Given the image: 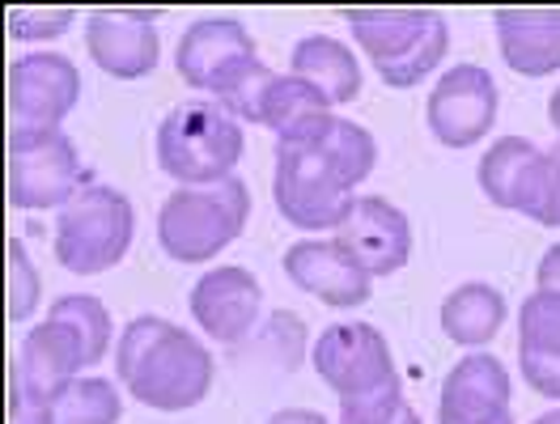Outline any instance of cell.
<instances>
[{
    "mask_svg": "<svg viewBox=\"0 0 560 424\" xmlns=\"http://www.w3.org/2000/svg\"><path fill=\"white\" fill-rule=\"evenodd\" d=\"M115 374H119L124 390L144 408H153V412H187L209 394L212 356L178 322L158 315H140L119 335Z\"/></svg>",
    "mask_w": 560,
    "mask_h": 424,
    "instance_id": "obj_1",
    "label": "cell"
},
{
    "mask_svg": "<svg viewBox=\"0 0 560 424\" xmlns=\"http://www.w3.org/2000/svg\"><path fill=\"white\" fill-rule=\"evenodd\" d=\"M345 17L390 90L420 85L451 47V26L433 9H345Z\"/></svg>",
    "mask_w": 560,
    "mask_h": 424,
    "instance_id": "obj_2",
    "label": "cell"
},
{
    "mask_svg": "<svg viewBox=\"0 0 560 424\" xmlns=\"http://www.w3.org/2000/svg\"><path fill=\"white\" fill-rule=\"evenodd\" d=\"M243 149V123L217 103H183L158 123V166L178 187H212L234 178Z\"/></svg>",
    "mask_w": 560,
    "mask_h": 424,
    "instance_id": "obj_3",
    "label": "cell"
},
{
    "mask_svg": "<svg viewBox=\"0 0 560 424\" xmlns=\"http://www.w3.org/2000/svg\"><path fill=\"white\" fill-rule=\"evenodd\" d=\"M250 191L243 178L212 187H175L158 212V243L178 263H205L230 247L246 225Z\"/></svg>",
    "mask_w": 560,
    "mask_h": 424,
    "instance_id": "obj_4",
    "label": "cell"
},
{
    "mask_svg": "<svg viewBox=\"0 0 560 424\" xmlns=\"http://www.w3.org/2000/svg\"><path fill=\"white\" fill-rule=\"evenodd\" d=\"M132 200L106 182H81L56 221V263L72 276L110 272L132 247Z\"/></svg>",
    "mask_w": 560,
    "mask_h": 424,
    "instance_id": "obj_5",
    "label": "cell"
},
{
    "mask_svg": "<svg viewBox=\"0 0 560 424\" xmlns=\"http://www.w3.org/2000/svg\"><path fill=\"white\" fill-rule=\"evenodd\" d=\"M272 200L298 229H340L357 204V187L340 175L318 144H277Z\"/></svg>",
    "mask_w": 560,
    "mask_h": 424,
    "instance_id": "obj_6",
    "label": "cell"
},
{
    "mask_svg": "<svg viewBox=\"0 0 560 424\" xmlns=\"http://www.w3.org/2000/svg\"><path fill=\"white\" fill-rule=\"evenodd\" d=\"M9 204L22 212L65 209L81 187V157L77 144L60 128H13L9 132Z\"/></svg>",
    "mask_w": 560,
    "mask_h": 424,
    "instance_id": "obj_7",
    "label": "cell"
},
{
    "mask_svg": "<svg viewBox=\"0 0 560 424\" xmlns=\"http://www.w3.org/2000/svg\"><path fill=\"white\" fill-rule=\"evenodd\" d=\"M264 60L255 56V38L238 17H200L191 22L175 51V69L187 85L230 98Z\"/></svg>",
    "mask_w": 560,
    "mask_h": 424,
    "instance_id": "obj_8",
    "label": "cell"
},
{
    "mask_svg": "<svg viewBox=\"0 0 560 424\" xmlns=\"http://www.w3.org/2000/svg\"><path fill=\"white\" fill-rule=\"evenodd\" d=\"M315 374L336 390L340 399H361L370 390L399 387L395 356L378 327L370 322H336L327 327L311 349Z\"/></svg>",
    "mask_w": 560,
    "mask_h": 424,
    "instance_id": "obj_9",
    "label": "cell"
},
{
    "mask_svg": "<svg viewBox=\"0 0 560 424\" xmlns=\"http://www.w3.org/2000/svg\"><path fill=\"white\" fill-rule=\"evenodd\" d=\"M497 106H501V94H497L492 72L480 64H458L429 90L424 119H429V132L438 137V144L471 149L492 132Z\"/></svg>",
    "mask_w": 560,
    "mask_h": 424,
    "instance_id": "obj_10",
    "label": "cell"
},
{
    "mask_svg": "<svg viewBox=\"0 0 560 424\" xmlns=\"http://www.w3.org/2000/svg\"><path fill=\"white\" fill-rule=\"evenodd\" d=\"M81 98V72L60 51H31L9 69L13 128H60Z\"/></svg>",
    "mask_w": 560,
    "mask_h": 424,
    "instance_id": "obj_11",
    "label": "cell"
},
{
    "mask_svg": "<svg viewBox=\"0 0 560 424\" xmlns=\"http://www.w3.org/2000/svg\"><path fill=\"white\" fill-rule=\"evenodd\" d=\"M331 243L374 281V276H390V272H399L408 263L412 225L383 196H357V204H352V212L345 216V225L336 229Z\"/></svg>",
    "mask_w": 560,
    "mask_h": 424,
    "instance_id": "obj_12",
    "label": "cell"
},
{
    "mask_svg": "<svg viewBox=\"0 0 560 424\" xmlns=\"http://www.w3.org/2000/svg\"><path fill=\"white\" fill-rule=\"evenodd\" d=\"M153 9H94L85 17V47L90 60L119 81H140L158 69L162 43L153 26Z\"/></svg>",
    "mask_w": 560,
    "mask_h": 424,
    "instance_id": "obj_13",
    "label": "cell"
},
{
    "mask_svg": "<svg viewBox=\"0 0 560 424\" xmlns=\"http://www.w3.org/2000/svg\"><path fill=\"white\" fill-rule=\"evenodd\" d=\"M438 424H514L505 365L492 353L463 356L442 382Z\"/></svg>",
    "mask_w": 560,
    "mask_h": 424,
    "instance_id": "obj_14",
    "label": "cell"
},
{
    "mask_svg": "<svg viewBox=\"0 0 560 424\" xmlns=\"http://www.w3.org/2000/svg\"><path fill=\"white\" fill-rule=\"evenodd\" d=\"M264 288L246 268H212L191 288V318L217 344H243L259 322Z\"/></svg>",
    "mask_w": 560,
    "mask_h": 424,
    "instance_id": "obj_15",
    "label": "cell"
},
{
    "mask_svg": "<svg viewBox=\"0 0 560 424\" xmlns=\"http://www.w3.org/2000/svg\"><path fill=\"white\" fill-rule=\"evenodd\" d=\"M85 365H90V353H85L81 335L72 331L69 322L47 315V322H38V327L26 331L22 353L13 361V374L35 390L38 399L56 403L60 390L69 387V382H77V374H81Z\"/></svg>",
    "mask_w": 560,
    "mask_h": 424,
    "instance_id": "obj_16",
    "label": "cell"
},
{
    "mask_svg": "<svg viewBox=\"0 0 560 424\" xmlns=\"http://www.w3.org/2000/svg\"><path fill=\"white\" fill-rule=\"evenodd\" d=\"M544 166H548V149L523 141V137H501L480 157V191L489 196L497 209L523 212L526 221L535 216L539 191H544Z\"/></svg>",
    "mask_w": 560,
    "mask_h": 424,
    "instance_id": "obj_17",
    "label": "cell"
},
{
    "mask_svg": "<svg viewBox=\"0 0 560 424\" xmlns=\"http://www.w3.org/2000/svg\"><path fill=\"white\" fill-rule=\"evenodd\" d=\"M284 276L336 310L370 302V276L336 243H293L284 250Z\"/></svg>",
    "mask_w": 560,
    "mask_h": 424,
    "instance_id": "obj_18",
    "label": "cell"
},
{
    "mask_svg": "<svg viewBox=\"0 0 560 424\" xmlns=\"http://www.w3.org/2000/svg\"><path fill=\"white\" fill-rule=\"evenodd\" d=\"M497 43L505 64L523 76L560 72V9H497Z\"/></svg>",
    "mask_w": 560,
    "mask_h": 424,
    "instance_id": "obj_19",
    "label": "cell"
},
{
    "mask_svg": "<svg viewBox=\"0 0 560 424\" xmlns=\"http://www.w3.org/2000/svg\"><path fill=\"white\" fill-rule=\"evenodd\" d=\"M331 103L318 94L311 81L302 76H280L268 85L264 106H259V123L277 132V144H315L331 128Z\"/></svg>",
    "mask_w": 560,
    "mask_h": 424,
    "instance_id": "obj_20",
    "label": "cell"
},
{
    "mask_svg": "<svg viewBox=\"0 0 560 424\" xmlns=\"http://www.w3.org/2000/svg\"><path fill=\"white\" fill-rule=\"evenodd\" d=\"M293 76L311 81L331 106H349L361 94V64L340 38L306 35L293 47Z\"/></svg>",
    "mask_w": 560,
    "mask_h": 424,
    "instance_id": "obj_21",
    "label": "cell"
},
{
    "mask_svg": "<svg viewBox=\"0 0 560 424\" xmlns=\"http://www.w3.org/2000/svg\"><path fill=\"white\" fill-rule=\"evenodd\" d=\"M505 293L485 281H471L455 288L442 302V331L455 340L458 349H485L505 322Z\"/></svg>",
    "mask_w": 560,
    "mask_h": 424,
    "instance_id": "obj_22",
    "label": "cell"
},
{
    "mask_svg": "<svg viewBox=\"0 0 560 424\" xmlns=\"http://www.w3.org/2000/svg\"><path fill=\"white\" fill-rule=\"evenodd\" d=\"M318 149L327 153V162L340 170V175L349 178L352 187H361L370 170H374V157H378V144L374 137L361 128V123H352V119H331V128L318 137Z\"/></svg>",
    "mask_w": 560,
    "mask_h": 424,
    "instance_id": "obj_23",
    "label": "cell"
},
{
    "mask_svg": "<svg viewBox=\"0 0 560 424\" xmlns=\"http://www.w3.org/2000/svg\"><path fill=\"white\" fill-rule=\"evenodd\" d=\"M119 390L106 378H77L56 399V424H119Z\"/></svg>",
    "mask_w": 560,
    "mask_h": 424,
    "instance_id": "obj_24",
    "label": "cell"
},
{
    "mask_svg": "<svg viewBox=\"0 0 560 424\" xmlns=\"http://www.w3.org/2000/svg\"><path fill=\"white\" fill-rule=\"evenodd\" d=\"M518 356H560V293L535 288L518 310Z\"/></svg>",
    "mask_w": 560,
    "mask_h": 424,
    "instance_id": "obj_25",
    "label": "cell"
},
{
    "mask_svg": "<svg viewBox=\"0 0 560 424\" xmlns=\"http://www.w3.org/2000/svg\"><path fill=\"white\" fill-rule=\"evenodd\" d=\"M51 318L69 322L72 331L81 335V344H85V353H90V365L103 361L106 349H110V315H106V306L98 297H90V293L56 297V302H51Z\"/></svg>",
    "mask_w": 560,
    "mask_h": 424,
    "instance_id": "obj_26",
    "label": "cell"
},
{
    "mask_svg": "<svg viewBox=\"0 0 560 424\" xmlns=\"http://www.w3.org/2000/svg\"><path fill=\"white\" fill-rule=\"evenodd\" d=\"M4 284H9L4 315H9V322H26L38 306V272L31 263V250L22 247L18 238L4 243Z\"/></svg>",
    "mask_w": 560,
    "mask_h": 424,
    "instance_id": "obj_27",
    "label": "cell"
},
{
    "mask_svg": "<svg viewBox=\"0 0 560 424\" xmlns=\"http://www.w3.org/2000/svg\"><path fill=\"white\" fill-rule=\"evenodd\" d=\"M77 17V9H9V35L22 43L65 35Z\"/></svg>",
    "mask_w": 560,
    "mask_h": 424,
    "instance_id": "obj_28",
    "label": "cell"
},
{
    "mask_svg": "<svg viewBox=\"0 0 560 424\" xmlns=\"http://www.w3.org/2000/svg\"><path fill=\"white\" fill-rule=\"evenodd\" d=\"M9 424H56V403L38 399L13 369H9Z\"/></svg>",
    "mask_w": 560,
    "mask_h": 424,
    "instance_id": "obj_29",
    "label": "cell"
},
{
    "mask_svg": "<svg viewBox=\"0 0 560 424\" xmlns=\"http://www.w3.org/2000/svg\"><path fill=\"white\" fill-rule=\"evenodd\" d=\"M535 225H560V141L557 149H548V166H544V191L535 204Z\"/></svg>",
    "mask_w": 560,
    "mask_h": 424,
    "instance_id": "obj_30",
    "label": "cell"
},
{
    "mask_svg": "<svg viewBox=\"0 0 560 424\" xmlns=\"http://www.w3.org/2000/svg\"><path fill=\"white\" fill-rule=\"evenodd\" d=\"M523 378L530 390H539L544 399H560V356H518Z\"/></svg>",
    "mask_w": 560,
    "mask_h": 424,
    "instance_id": "obj_31",
    "label": "cell"
},
{
    "mask_svg": "<svg viewBox=\"0 0 560 424\" xmlns=\"http://www.w3.org/2000/svg\"><path fill=\"white\" fill-rule=\"evenodd\" d=\"M535 281H539V288H548V293H560V247L544 250V259H539V272H535Z\"/></svg>",
    "mask_w": 560,
    "mask_h": 424,
    "instance_id": "obj_32",
    "label": "cell"
},
{
    "mask_svg": "<svg viewBox=\"0 0 560 424\" xmlns=\"http://www.w3.org/2000/svg\"><path fill=\"white\" fill-rule=\"evenodd\" d=\"M268 424H327V421H323V412H311V408H284Z\"/></svg>",
    "mask_w": 560,
    "mask_h": 424,
    "instance_id": "obj_33",
    "label": "cell"
},
{
    "mask_svg": "<svg viewBox=\"0 0 560 424\" xmlns=\"http://www.w3.org/2000/svg\"><path fill=\"white\" fill-rule=\"evenodd\" d=\"M548 119H552V128H557V137H560V90L552 94V103H548Z\"/></svg>",
    "mask_w": 560,
    "mask_h": 424,
    "instance_id": "obj_34",
    "label": "cell"
},
{
    "mask_svg": "<svg viewBox=\"0 0 560 424\" xmlns=\"http://www.w3.org/2000/svg\"><path fill=\"white\" fill-rule=\"evenodd\" d=\"M395 424H420L417 408H412V403H408V408H404V412H399V421H395Z\"/></svg>",
    "mask_w": 560,
    "mask_h": 424,
    "instance_id": "obj_35",
    "label": "cell"
},
{
    "mask_svg": "<svg viewBox=\"0 0 560 424\" xmlns=\"http://www.w3.org/2000/svg\"><path fill=\"white\" fill-rule=\"evenodd\" d=\"M535 424H560V408H557V412H544V416H539Z\"/></svg>",
    "mask_w": 560,
    "mask_h": 424,
    "instance_id": "obj_36",
    "label": "cell"
}]
</instances>
